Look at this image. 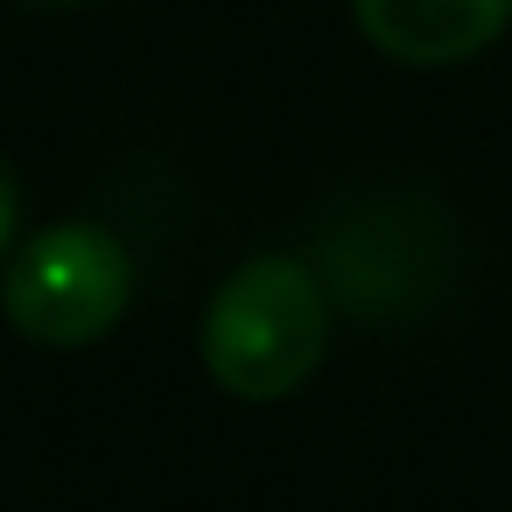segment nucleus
<instances>
[{
    "label": "nucleus",
    "mask_w": 512,
    "mask_h": 512,
    "mask_svg": "<svg viewBox=\"0 0 512 512\" xmlns=\"http://www.w3.org/2000/svg\"><path fill=\"white\" fill-rule=\"evenodd\" d=\"M330 351V295L309 260L253 253L218 281L197 323V358L232 400H288Z\"/></svg>",
    "instance_id": "nucleus-1"
},
{
    "label": "nucleus",
    "mask_w": 512,
    "mask_h": 512,
    "mask_svg": "<svg viewBox=\"0 0 512 512\" xmlns=\"http://www.w3.org/2000/svg\"><path fill=\"white\" fill-rule=\"evenodd\" d=\"M134 302V260L106 225H43L0 274V309L29 344L85 351Z\"/></svg>",
    "instance_id": "nucleus-2"
},
{
    "label": "nucleus",
    "mask_w": 512,
    "mask_h": 512,
    "mask_svg": "<svg viewBox=\"0 0 512 512\" xmlns=\"http://www.w3.org/2000/svg\"><path fill=\"white\" fill-rule=\"evenodd\" d=\"M358 36L414 71H442L463 64L477 50H491L512 22V0H351Z\"/></svg>",
    "instance_id": "nucleus-3"
},
{
    "label": "nucleus",
    "mask_w": 512,
    "mask_h": 512,
    "mask_svg": "<svg viewBox=\"0 0 512 512\" xmlns=\"http://www.w3.org/2000/svg\"><path fill=\"white\" fill-rule=\"evenodd\" d=\"M15 246V176H8V162H0V253Z\"/></svg>",
    "instance_id": "nucleus-4"
},
{
    "label": "nucleus",
    "mask_w": 512,
    "mask_h": 512,
    "mask_svg": "<svg viewBox=\"0 0 512 512\" xmlns=\"http://www.w3.org/2000/svg\"><path fill=\"white\" fill-rule=\"evenodd\" d=\"M36 8H85V0H36Z\"/></svg>",
    "instance_id": "nucleus-5"
}]
</instances>
